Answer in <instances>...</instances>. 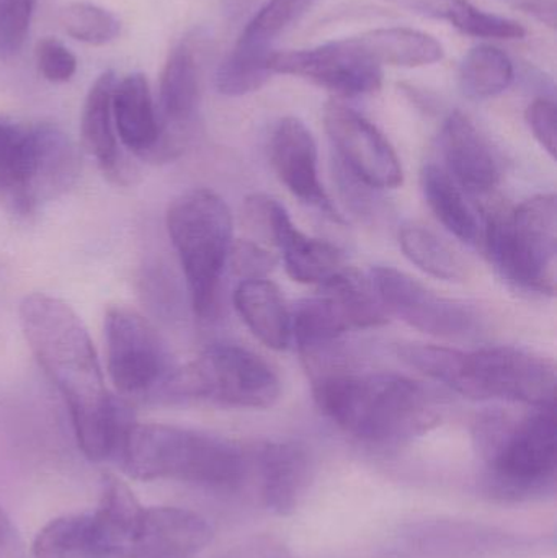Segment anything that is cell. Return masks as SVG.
<instances>
[{"label":"cell","mask_w":557,"mask_h":558,"mask_svg":"<svg viewBox=\"0 0 557 558\" xmlns=\"http://www.w3.org/2000/svg\"><path fill=\"white\" fill-rule=\"evenodd\" d=\"M20 325L29 350L61 392L78 448L90 461L117 459L134 412L105 387L104 374L84 322L71 305L35 292L20 304Z\"/></svg>","instance_id":"6da1fadb"},{"label":"cell","mask_w":557,"mask_h":558,"mask_svg":"<svg viewBox=\"0 0 557 558\" xmlns=\"http://www.w3.org/2000/svg\"><path fill=\"white\" fill-rule=\"evenodd\" d=\"M314 400L337 426L363 441L414 438L438 422L432 393L398 374H355L339 367L313 374Z\"/></svg>","instance_id":"7a4b0ae2"},{"label":"cell","mask_w":557,"mask_h":558,"mask_svg":"<svg viewBox=\"0 0 557 558\" xmlns=\"http://www.w3.org/2000/svg\"><path fill=\"white\" fill-rule=\"evenodd\" d=\"M398 356L468 399L555 405V363L517 347L464 351L435 344H399Z\"/></svg>","instance_id":"3957f363"},{"label":"cell","mask_w":557,"mask_h":558,"mask_svg":"<svg viewBox=\"0 0 557 558\" xmlns=\"http://www.w3.org/2000/svg\"><path fill=\"white\" fill-rule=\"evenodd\" d=\"M117 461L137 481H180L235 487L249 472V451L229 439L179 426L134 425Z\"/></svg>","instance_id":"277c9868"},{"label":"cell","mask_w":557,"mask_h":558,"mask_svg":"<svg viewBox=\"0 0 557 558\" xmlns=\"http://www.w3.org/2000/svg\"><path fill=\"white\" fill-rule=\"evenodd\" d=\"M167 231L185 275L193 311L198 317H209L231 254V211L211 190H190L169 206Z\"/></svg>","instance_id":"5b68a950"},{"label":"cell","mask_w":557,"mask_h":558,"mask_svg":"<svg viewBox=\"0 0 557 558\" xmlns=\"http://www.w3.org/2000/svg\"><path fill=\"white\" fill-rule=\"evenodd\" d=\"M280 393V379L264 357L234 344H218L173 371L156 402L205 400L232 409L257 410L274 407Z\"/></svg>","instance_id":"8992f818"},{"label":"cell","mask_w":557,"mask_h":558,"mask_svg":"<svg viewBox=\"0 0 557 558\" xmlns=\"http://www.w3.org/2000/svg\"><path fill=\"white\" fill-rule=\"evenodd\" d=\"M486 247L500 274L513 284L542 294H555V193L533 196L507 215H491L487 219Z\"/></svg>","instance_id":"52a82bcc"},{"label":"cell","mask_w":557,"mask_h":558,"mask_svg":"<svg viewBox=\"0 0 557 558\" xmlns=\"http://www.w3.org/2000/svg\"><path fill=\"white\" fill-rule=\"evenodd\" d=\"M108 373L123 399L156 400L175 371L156 328L133 308L111 307L105 318Z\"/></svg>","instance_id":"ba28073f"},{"label":"cell","mask_w":557,"mask_h":558,"mask_svg":"<svg viewBox=\"0 0 557 558\" xmlns=\"http://www.w3.org/2000/svg\"><path fill=\"white\" fill-rule=\"evenodd\" d=\"M557 465L555 405L538 407L489 448V471L504 495H533L553 484Z\"/></svg>","instance_id":"9c48e42d"},{"label":"cell","mask_w":557,"mask_h":558,"mask_svg":"<svg viewBox=\"0 0 557 558\" xmlns=\"http://www.w3.org/2000/svg\"><path fill=\"white\" fill-rule=\"evenodd\" d=\"M319 0H268L239 36L228 58L216 71L215 84L226 97L261 90L271 72L274 45L293 28Z\"/></svg>","instance_id":"30bf717a"},{"label":"cell","mask_w":557,"mask_h":558,"mask_svg":"<svg viewBox=\"0 0 557 558\" xmlns=\"http://www.w3.org/2000/svg\"><path fill=\"white\" fill-rule=\"evenodd\" d=\"M270 69L274 74L306 78L342 98L373 94L383 84L382 65L356 45L353 36L316 48L275 52Z\"/></svg>","instance_id":"8fae6325"},{"label":"cell","mask_w":557,"mask_h":558,"mask_svg":"<svg viewBox=\"0 0 557 558\" xmlns=\"http://www.w3.org/2000/svg\"><path fill=\"white\" fill-rule=\"evenodd\" d=\"M370 281L385 311L424 333L458 338L476 330L477 315L473 308L437 294L396 268H375Z\"/></svg>","instance_id":"7c38bea8"},{"label":"cell","mask_w":557,"mask_h":558,"mask_svg":"<svg viewBox=\"0 0 557 558\" xmlns=\"http://www.w3.org/2000/svg\"><path fill=\"white\" fill-rule=\"evenodd\" d=\"M324 124L343 166L359 182L382 190L402 185L404 173L395 147L359 111L329 101L324 108Z\"/></svg>","instance_id":"4fadbf2b"},{"label":"cell","mask_w":557,"mask_h":558,"mask_svg":"<svg viewBox=\"0 0 557 558\" xmlns=\"http://www.w3.org/2000/svg\"><path fill=\"white\" fill-rule=\"evenodd\" d=\"M245 218L258 235L281 252L288 275L294 281L323 284L342 270V254L329 242L301 232L277 199L267 195L249 196Z\"/></svg>","instance_id":"5bb4252c"},{"label":"cell","mask_w":557,"mask_h":558,"mask_svg":"<svg viewBox=\"0 0 557 558\" xmlns=\"http://www.w3.org/2000/svg\"><path fill=\"white\" fill-rule=\"evenodd\" d=\"M198 105L199 61L195 48L182 43L170 52L160 74L156 108L160 134L150 162H169L179 156Z\"/></svg>","instance_id":"9a60e30c"},{"label":"cell","mask_w":557,"mask_h":558,"mask_svg":"<svg viewBox=\"0 0 557 558\" xmlns=\"http://www.w3.org/2000/svg\"><path fill=\"white\" fill-rule=\"evenodd\" d=\"M78 156L72 141L52 124L29 128V156L25 175L12 198L22 213L68 192L78 177Z\"/></svg>","instance_id":"2e32d148"},{"label":"cell","mask_w":557,"mask_h":558,"mask_svg":"<svg viewBox=\"0 0 557 558\" xmlns=\"http://www.w3.org/2000/svg\"><path fill=\"white\" fill-rule=\"evenodd\" d=\"M270 160L278 179L306 205L340 221L317 170V146L313 133L298 118H284L270 140Z\"/></svg>","instance_id":"e0dca14e"},{"label":"cell","mask_w":557,"mask_h":558,"mask_svg":"<svg viewBox=\"0 0 557 558\" xmlns=\"http://www.w3.org/2000/svg\"><path fill=\"white\" fill-rule=\"evenodd\" d=\"M249 469L261 484L262 500L274 513L296 511L313 478V459L300 442H262L249 451Z\"/></svg>","instance_id":"ac0fdd59"},{"label":"cell","mask_w":557,"mask_h":558,"mask_svg":"<svg viewBox=\"0 0 557 558\" xmlns=\"http://www.w3.org/2000/svg\"><path fill=\"white\" fill-rule=\"evenodd\" d=\"M440 146L448 175L460 189L483 195L499 183V163L493 149L473 121L460 111L445 121Z\"/></svg>","instance_id":"d6986e66"},{"label":"cell","mask_w":557,"mask_h":558,"mask_svg":"<svg viewBox=\"0 0 557 558\" xmlns=\"http://www.w3.org/2000/svg\"><path fill=\"white\" fill-rule=\"evenodd\" d=\"M211 539V526L199 514L182 508H150L144 510L133 558H192Z\"/></svg>","instance_id":"ffe728a7"},{"label":"cell","mask_w":557,"mask_h":558,"mask_svg":"<svg viewBox=\"0 0 557 558\" xmlns=\"http://www.w3.org/2000/svg\"><path fill=\"white\" fill-rule=\"evenodd\" d=\"M117 82L113 71L98 75L85 98L81 134L85 149L97 160L105 177L118 185H126L133 173L121 160L114 134L113 92Z\"/></svg>","instance_id":"44dd1931"},{"label":"cell","mask_w":557,"mask_h":558,"mask_svg":"<svg viewBox=\"0 0 557 558\" xmlns=\"http://www.w3.org/2000/svg\"><path fill=\"white\" fill-rule=\"evenodd\" d=\"M144 508L114 475L104 477L100 505L92 514L101 558H133Z\"/></svg>","instance_id":"7402d4cb"},{"label":"cell","mask_w":557,"mask_h":558,"mask_svg":"<svg viewBox=\"0 0 557 558\" xmlns=\"http://www.w3.org/2000/svg\"><path fill=\"white\" fill-rule=\"evenodd\" d=\"M113 121L123 146L141 160L150 162L160 130L146 75L134 72L117 82Z\"/></svg>","instance_id":"603a6c76"},{"label":"cell","mask_w":557,"mask_h":558,"mask_svg":"<svg viewBox=\"0 0 557 558\" xmlns=\"http://www.w3.org/2000/svg\"><path fill=\"white\" fill-rule=\"evenodd\" d=\"M242 322L265 347L281 351L291 341V312L280 289L267 278L242 279L234 291Z\"/></svg>","instance_id":"cb8c5ba5"},{"label":"cell","mask_w":557,"mask_h":558,"mask_svg":"<svg viewBox=\"0 0 557 558\" xmlns=\"http://www.w3.org/2000/svg\"><path fill=\"white\" fill-rule=\"evenodd\" d=\"M353 38L382 68H424L441 61L445 56L444 46L434 36L402 26L370 29Z\"/></svg>","instance_id":"d4e9b609"},{"label":"cell","mask_w":557,"mask_h":558,"mask_svg":"<svg viewBox=\"0 0 557 558\" xmlns=\"http://www.w3.org/2000/svg\"><path fill=\"white\" fill-rule=\"evenodd\" d=\"M421 182L427 205L445 229L468 244L476 242L480 235L476 216L447 170L431 163L422 170Z\"/></svg>","instance_id":"484cf974"},{"label":"cell","mask_w":557,"mask_h":558,"mask_svg":"<svg viewBox=\"0 0 557 558\" xmlns=\"http://www.w3.org/2000/svg\"><path fill=\"white\" fill-rule=\"evenodd\" d=\"M399 245L409 262L431 277L444 281H464L468 278L464 258L424 226H402Z\"/></svg>","instance_id":"4316f807"},{"label":"cell","mask_w":557,"mask_h":558,"mask_svg":"<svg viewBox=\"0 0 557 558\" xmlns=\"http://www.w3.org/2000/svg\"><path fill=\"white\" fill-rule=\"evenodd\" d=\"M513 62L502 49L480 45L461 61V90L473 100H486L506 92L513 82Z\"/></svg>","instance_id":"83f0119b"},{"label":"cell","mask_w":557,"mask_h":558,"mask_svg":"<svg viewBox=\"0 0 557 558\" xmlns=\"http://www.w3.org/2000/svg\"><path fill=\"white\" fill-rule=\"evenodd\" d=\"M33 558H101L92 514H71L46 524L32 549Z\"/></svg>","instance_id":"f1b7e54d"},{"label":"cell","mask_w":557,"mask_h":558,"mask_svg":"<svg viewBox=\"0 0 557 558\" xmlns=\"http://www.w3.org/2000/svg\"><path fill=\"white\" fill-rule=\"evenodd\" d=\"M59 23L71 38L92 46L108 45L121 32L120 20L113 13L88 2H72L62 7Z\"/></svg>","instance_id":"f546056e"},{"label":"cell","mask_w":557,"mask_h":558,"mask_svg":"<svg viewBox=\"0 0 557 558\" xmlns=\"http://www.w3.org/2000/svg\"><path fill=\"white\" fill-rule=\"evenodd\" d=\"M29 128L0 121V192L13 193L28 166Z\"/></svg>","instance_id":"4dcf8cb0"},{"label":"cell","mask_w":557,"mask_h":558,"mask_svg":"<svg viewBox=\"0 0 557 558\" xmlns=\"http://www.w3.org/2000/svg\"><path fill=\"white\" fill-rule=\"evenodd\" d=\"M451 25L474 38L522 39L526 35L525 28L516 20L484 12L468 0L451 20Z\"/></svg>","instance_id":"1f68e13d"},{"label":"cell","mask_w":557,"mask_h":558,"mask_svg":"<svg viewBox=\"0 0 557 558\" xmlns=\"http://www.w3.org/2000/svg\"><path fill=\"white\" fill-rule=\"evenodd\" d=\"M35 0H0V59L19 54L28 38Z\"/></svg>","instance_id":"d6a6232c"},{"label":"cell","mask_w":557,"mask_h":558,"mask_svg":"<svg viewBox=\"0 0 557 558\" xmlns=\"http://www.w3.org/2000/svg\"><path fill=\"white\" fill-rule=\"evenodd\" d=\"M39 74L52 84H64L77 72V59L59 39L45 38L36 46Z\"/></svg>","instance_id":"836d02e7"},{"label":"cell","mask_w":557,"mask_h":558,"mask_svg":"<svg viewBox=\"0 0 557 558\" xmlns=\"http://www.w3.org/2000/svg\"><path fill=\"white\" fill-rule=\"evenodd\" d=\"M228 262L242 281V279L267 278V275L274 270L277 258L255 242L239 241L232 242Z\"/></svg>","instance_id":"e575fe53"},{"label":"cell","mask_w":557,"mask_h":558,"mask_svg":"<svg viewBox=\"0 0 557 558\" xmlns=\"http://www.w3.org/2000/svg\"><path fill=\"white\" fill-rule=\"evenodd\" d=\"M526 124L532 130L543 149L555 159L557 146V111L555 101L538 98L533 101L525 113Z\"/></svg>","instance_id":"d590c367"},{"label":"cell","mask_w":557,"mask_h":558,"mask_svg":"<svg viewBox=\"0 0 557 558\" xmlns=\"http://www.w3.org/2000/svg\"><path fill=\"white\" fill-rule=\"evenodd\" d=\"M388 2L428 19L447 20L451 23L467 0H388Z\"/></svg>","instance_id":"8d00e7d4"},{"label":"cell","mask_w":557,"mask_h":558,"mask_svg":"<svg viewBox=\"0 0 557 558\" xmlns=\"http://www.w3.org/2000/svg\"><path fill=\"white\" fill-rule=\"evenodd\" d=\"M225 558H294V556L281 544L261 537V539L251 541V543L238 547Z\"/></svg>","instance_id":"74e56055"},{"label":"cell","mask_w":557,"mask_h":558,"mask_svg":"<svg viewBox=\"0 0 557 558\" xmlns=\"http://www.w3.org/2000/svg\"><path fill=\"white\" fill-rule=\"evenodd\" d=\"M0 558H33L2 508H0Z\"/></svg>","instance_id":"f35d334b"},{"label":"cell","mask_w":557,"mask_h":558,"mask_svg":"<svg viewBox=\"0 0 557 558\" xmlns=\"http://www.w3.org/2000/svg\"><path fill=\"white\" fill-rule=\"evenodd\" d=\"M519 7L526 13L545 23V25L556 26V5L555 0H519Z\"/></svg>","instance_id":"ab89813d"},{"label":"cell","mask_w":557,"mask_h":558,"mask_svg":"<svg viewBox=\"0 0 557 558\" xmlns=\"http://www.w3.org/2000/svg\"><path fill=\"white\" fill-rule=\"evenodd\" d=\"M232 2L239 3V5H242V3H244L245 5V3L252 2V0H232Z\"/></svg>","instance_id":"60d3db41"}]
</instances>
